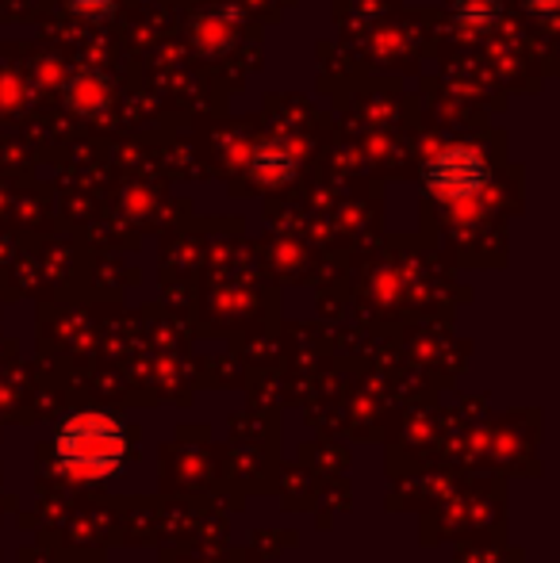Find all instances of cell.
Here are the masks:
<instances>
[{
	"mask_svg": "<svg viewBox=\"0 0 560 563\" xmlns=\"http://www.w3.org/2000/svg\"><path fill=\"white\" fill-rule=\"evenodd\" d=\"M123 456H128V433L112 415L85 410V415H74L58 426L54 460H58L62 475H69V479H105L123 464Z\"/></svg>",
	"mask_w": 560,
	"mask_h": 563,
	"instance_id": "obj_1",
	"label": "cell"
}]
</instances>
